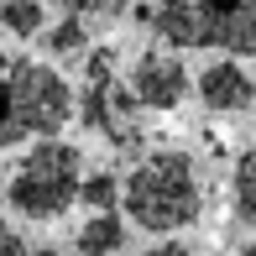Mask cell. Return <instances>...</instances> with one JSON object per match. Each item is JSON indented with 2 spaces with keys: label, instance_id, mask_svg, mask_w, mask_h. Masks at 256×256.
<instances>
[{
  "label": "cell",
  "instance_id": "7c38bea8",
  "mask_svg": "<svg viewBox=\"0 0 256 256\" xmlns=\"http://www.w3.org/2000/svg\"><path fill=\"white\" fill-rule=\"evenodd\" d=\"M78 199L94 209V214H104V209H115V204H120V178H115V172H89Z\"/></svg>",
  "mask_w": 256,
  "mask_h": 256
},
{
  "label": "cell",
  "instance_id": "9c48e42d",
  "mask_svg": "<svg viewBox=\"0 0 256 256\" xmlns=\"http://www.w3.org/2000/svg\"><path fill=\"white\" fill-rule=\"evenodd\" d=\"M230 209H236L240 225H256V152L236 157V172H230Z\"/></svg>",
  "mask_w": 256,
  "mask_h": 256
},
{
  "label": "cell",
  "instance_id": "2e32d148",
  "mask_svg": "<svg viewBox=\"0 0 256 256\" xmlns=\"http://www.w3.org/2000/svg\"><path fill=\"white\" fill-rule=\"evenodd\" d=\"M240 256H256V230H251L246 240H240Z\"/></svg>",
  "mask_w": 256,
  "mask_h": 256
},
{
  "label": "cell",
  "instance_id": "4fadbf2b",
  "mask_svg": "<svg viewBox=\"0 0 256 256\" xmlns=\"http://www.w3.org/2000/svg\"><path fill=\"white\" fill-rule=\"evenodd\" d=\"M58 6L68 16H110V10H120V0H58Z\"/></svg>",
  "mask_w": 256,
  "mask_h": 256
},
{
  "label": "cell",
  "instance_id": "5bb4252c",
  "mask_svg": "<svg viewBox=\"0 0 256 256\" xmlns=\"http://www.w3.org/2000/svg\"><path fill=\"white\" fill-rule=\"evenodd\" d=\"M0 256H32V246L21 240V230L6 225V220H0Z\"/></svg>",
  "mask_w": 256,
  "mask_h": 256
},
{
  "label": "cell",
  "instance_id": "6da1fadb",
  "mask_svg": "<svg viewBox=\"0 0 256 256\" xmlns=\"http://www.w3.org/2000/svg\"><path fill=\"white\" fill-rule=\"evenodd\" d=\"M120 204L126 220L152 236H178V230L199 225L204 214V178L199 162L178 146H157L120 178Z\"/></svg>",
  "mask_w": 256,
  "mask_h": 256
},
{
  "label": "cell",
  "instance_id": "30bf717a",
  "mask_svg": "<svg viewBox=\"0 0 256 256\" xmlns=\"http://www.w3.org/2000/svg\"><path fill=\"white\" fill-rule=\"evenodd\" d=\"M0 32H10V37H42L48 32V10H42V0H0Z\"/></svg>",
  "mask_w": 256,
  "mask_h": 256
},
{
  "label": "cell",
  "instance_id": "52a82bcc",
  "mask_svg": "<svg viewBox=\"0 0 256 256\" xmlns=\"http://www.w3.org/2000/svg\"><path fill=\"white\" fill-rule=\"evenodd\" d=\"M194 89H199L204 110H214V115H240V110L256 104V78H251V68L240 58H214L199 74Z\"/></svg>",
  "mask_w": 256,
  "mask_h": 256
},
{
  "label": "cell",
  "instance_id": "5b68a950",
  "mask_svg": "<svg viewBox=\"0 0 256 256\" xmlns=\"http://www.w3.org/2000/svg\"><path fill=\"white\" fill-rule=\"evenodd\" d=\"M78 115L84 126H94L110 146H142V100L115 78V48H100L89 52L84 63V100H78Z\"/></svg>",
  "mask_w": 256,
  "mask_h": 256
},
{
  "label": "cell",
  "instance_id": "8992f818",
  "mask_svg": "<svg viewBox=\"0 0 256 256\" xmlns=\"http://www.w3.org/2000/svg\"><path fill=\"white\" fill-rule=\"evenodd\" d=\"M188 84L194 78L183 68V58L168 48H146L131 63V94L142 100V110H178L188 100Z\"/></svg>",
  "mask_w": 256,
  "mask_h": 256
},
{
  "label": "cell",
  "instance_id": "7a4b0ae2",
  "mask_svg": "<svg viewBox=\"0 0 256 256\" xmlns=\"http://www.w3.org/2000/svg\"><path fill=\"white\" fill-rule=\"evenodd\" d=\"M74 115H78V100L52 63L0 52V146L63 136Z\"/></svg>",
  "mask_w": 256,
  "mask_h": 256
},
{
  "label": "cell",
  "instance_id": "8fae6325",
  "mask_svg": "<svg viewBox=\"0 0 256 256\" xmlns=\"http://www.w3.org/2000/svg\"><path fill=\"white\" fill-rule=\"evenodd\" d=\"M42 37H48V52H58V58H74V52H84V48H89L84 16H63L58 26H48V32H42Z\"/></svg>",
  "mask_w": 256,
  "mask_h": 256
},
{
  "label": "cell",
  "instance_id": "9a60e30c",
  "mask_svg": "<svg viewBox=\"0 0 256 256\" xmlns=\"http://www.w3.org/2000/svg\"><path fill=\"white\" fill-rule=\"evenodd\" d=\"M142 256H199L194 246H183V240H157V246H146Z\"/></svg>",
  "mask_w": 256,
  "mask_h": 256
},
{
  "label": "cell",
  "instance_id": "277c9868",
  "mask_svg": "<svg viewBox=\"0 0 256 256\" xmlns=\"http://www.w3.org/2000/svg\"><path fill=\"white\" fill-rule=\"evenodd\" d=\"M152 26L168 48L256 58V0H157Z\"/></svg>",
  "mask_w": 256,
  "mask_h": 256
},
{
  "label": "cell",
  "instance_id": "3957f363",
  "mask_svg": "<svg viewBox=\"0 0 256 256\" xmlns=\"http://www.w3.org/2000/svg\"><path fill=\"white\" fill-rule=\"evenodd\" d=\"M84 178H89L84 152L63 136H48V142H32L16 157V168L6 172V204H10V214L32 220V225H48V220H63L78 204Z\"/></svg>",
  "mask_w": 256,
  "mask_h": 256
},
{
  "label": "cell",
  "instance_id": "ba28073f",
  "mask_svg": "<svg viewBox=\"0 0 256 256\" xmlns=\"http://www.w3.org/2000/svg\"><path fill=\"white\" fill-rule=\"evenodd\" d=\"M74 251H78V256H120V251H126V220L115 214V209L89 214L84 225L74 230Z\"/></svg>",
  "mask_w": 256,
  "mask_h": 256
},
{
  "label": "cell",
  "instance_id": "e0dca14e",
  "mask_svg": "<svg viewBox=\"0 0 256 256\" xmlns=\"http://www.w3.org/2000/svg\"><path fill=\"white\" fill-rule=\"evenodd\" d=\"M32 256H63V251H52V246H42V251H32Z\"/></svg>",
  "mask_w": 256,
  "mask_h": 256
}]
</instances>
